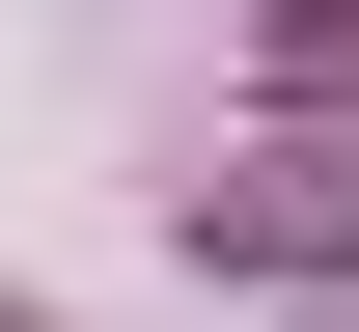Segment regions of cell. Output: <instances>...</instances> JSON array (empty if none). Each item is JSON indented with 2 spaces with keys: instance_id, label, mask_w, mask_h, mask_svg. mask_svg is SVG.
Returning <instances> with one entry per match:
<instances>
[{
  "instance_id": "obj_1",
  "label": "cell",
  "mask_w": 359,
  "mask_h": 332,
  "mask_svg": "<svg viewBox=\"0 0 359 332\" xmlns=\"http://www.w3.org/2000/svg\"><path fill=\"white\" fill-rule=\"evenodd\" d=\"M194 249H249V277H359V139H249V166H194Z\"/></svg>"
},
{
  "instance_id": "obj_2",
  "label": "cell",
  "mask_w": 359,
  "mask_h": 332,
  "mask_svg": "<svg viewBox=\"0 0 359 332\" xmlns=\"http://www.w3.org/2000/svg\"><path fill=\"white\" fill-rule=\"evenodd\" d=\"M276 84H359V0H276Z\"/></svg>"
},
{
  "instance_id": "obj_3",
  "label": "cell",
  "mask_w": 359,
  "mask_h": 332,
  "mask_svg": "<svg viewBox=\"0 0 359 332\" xmlns=\"http://www.w3.org/2000/svg\"><path fill=\"white\" fill-rule=\"evenodd\" d=\"M0 332H55V305H0Z\"/></svg>"
}]
</instances>
